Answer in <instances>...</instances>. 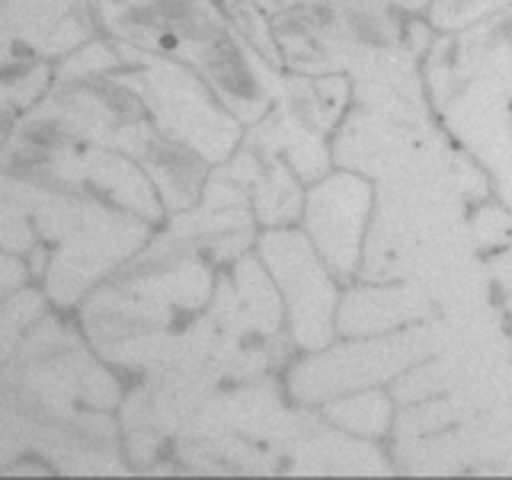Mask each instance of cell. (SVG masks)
Returning a JSON list of instances; mask_svg holds the SVG:
<instances>
[{"instance_id":"obj_1","label":"cell","mask_w":512,"mask_h":480,"mask_svg":"<svg viewBox=\"0 0 512 480\" xmlns=\"http://www.w3.org/2000/svg\"><path fill=\"white\" fill-rule=\"evenodd\" d=\"M116 368L48 308L0 365V474H128Z\"/></svg>"},{"instance_id":"obj_2","label":"cell","mask_w":512,"mask_h":480,"mask_svg":"<svg viewBox=\"0 0 512 480\" xmlns=\"http://www.w3.org/2000/svg\"><path fill=\"white\" fill-rule=\"evenodd\" d=\"M436 119L512 208V7L464 32L436 36L423 58Z\"/></svg>"},{"instance_id":"obj_3","label":"cell","mask_w":512,"mask_h":480,"mask_svg":"<svg viewBox=\"0 0 512 480\" xmlns=\"http://www.w3.org/2000/svg\"><path fill=\"white\" fill-rule=\"evenodd\" d=\"M116 45L122 52L119 77L144 103L160 135L186 144L212 167L224 164L240 148L247 128L189 64L122 42Z\"/></svg>"},{"instance_id":"obj_4","label":"cell","mask_w":512,"mask_h":480,"mask_svg":"<svg viewBox=\"0 0 512 480\" xmlns=\"http://www.w3.org/2000/svg\"><path fill=\"white\" fill-rule=\"evenodd\" d=\"M445 340L448 317L442 314L378 336H336L330 346L301 352V359L285 365V394L292 404L320 407L340 394L384 388L442 349Z\"/></svg>"},{"instance_id":"obj_5","label":"cell","mask_w":512,"mask_h":480,"mask_svg":"<svg viewBox=\"0 0 512 480\" xmlns=\"http://www.w3.org/2000/svg\"><path fill=\"white\" fill-rule=\"evenodd\" d=\"M253 250L282 295L285 330L295 349L317 352L330 346L336 340V308H340L343 282L324 263L301 224L263 228Z\"/></svg>"},{"instance_id":"obj_6","label":"cell","mask_w":512,"mask_h":480,"mask_svg":"<svg viewBox=\"0 0 512 480\" xmlns=\"http://www.w3.org/2000/svg\"><path fill=\"white\" fill-rule=\"evenodd\" d=\"M372 208L375 183L346 167H333L304 192L298 224L343 285L356 282L359 276Z\"/></svg>"},{"instance_id":"obj_7","label":"cell","mask_w":512,"mask_h":480,"mask_svg":"<svg viewBox=\"0 0 512 480\" xmlns=\"http://www.w3.org/2000/svg\"><path fill=\"white\" fill-rule=\"evenodd\" d=\"M90 7L106 39L176 61L228 29L218 0H90Z\"/></svg>"},{"instance_id":"obj_8","label":"cell","mask_w":512,"mask_h":480,"mask_svg":"<svg viewBox=\"0 0 512 480\" xmlns=\"http://www.w3.org/2000/svg\"><path fill=\"white\" fill-rule=\"evenodd\" d=\"M160 228L176 234L192 250H199L212 266L224 269L256 247L260 221L253 215L250 189L218 164L202 189V199L180 215H170Z\"/></svg>"},{"instance_id":"obj_9","label":"cell","mask_w":512,"mask_h":480,"mask_svg":"<svg viewBox=\"0 0 512 480\" xmlns=\"http://www.w3.org/2000/svg\"><path fill=\"white\" fill-rule=\"evenodd\" d=\"M183 64H189L215 90L218 100L234 112L244 128L260 122L279 100L285 71L269 64L231 26L212 39L192 45L183 55Z\"/></svg>"},{"instance_id":"obj_10","label":"cell","mask_w":512,"mask_h":480,"mask_svg":"<svg viewBox=\"0 0 512 480\" xmlns=\"http://www.w3.org/2000/svg\"><path fill=\"white\" fill-rule=\"evenodd\" d=\"M93 36L90 0H0V52L58 61Z\"/></svg>"},{"instance_id":"obj_11","label":"cell","mask_w":512,"mask_h":480,"mask_svg":"<svg viewBox=\"0 0 512 480\" xmlns=\"http://www.w3.org/2000/svg\"><path fill=\"white\" fill-rule=\"evenodd\" d=\"M352 80V106L394 122H436V109L429 103L423 61L407 45L388 48L372 58L359 61L349 71Z\"/></svg>"},{"instance_id":"obj_12","label":"cell","mask_w":512,"mask_h":480,"mask_svg":"<svg viewBox=\"0 0 512 480\" xmlns=\"http://www.w3.org/2000/svg\"><path fill=\"white\" fill-rule=\"evenodd\" d=\"M439 317L420 282H349L336 308V336H378Z\"/></svg>"},{"instance_id":"obj_13","label":"cell","mask_w":512,"mask_h":480,"mask_svg":"<svg viewBox=\"0 0 512 480\" xmlns=\"http://www.w3.org/2000/svg\"><path fill=\"white\" fill-rule=\"evenodd\" d=\"M125 154L135 157L141 170L148 173L167 218L196 205L202 199L208 176H212V164H208L202 154H196L192 148H186V144L173 141L167 135H160L154 122L138 128V135L128 141Z\"/></svg>"},{"instance_id":"obj_14","label":"cell","mask_w":512,"mask_h":480,"mask_svg":"<svg viewBox=\"0 0 512 480\" xmlns=\"http://www.w3.org/2000/svg\"><path fill=\"white\" fill-rule=\"evenodd\" d=\"M276 106H282L295 122L317 135L333 138V132L352 109L349 74H282V90Z\"/></svg>"},{"instance_id":"obj_15","label":"cell","mask_w":512,"mask_h":480,"mask_svg":"<svg viewBox=\"0 0 512 480\" xmlns=\"http://www.w3.org/2000/svg\"><path fill=\"white\" fill-rule=\"evenodd\" d=\"M250 141L263 144L272 154H279L292 167L304 186H311L324 173L333 170V148L327 135H317L311 128L295 122L282 106H272L266 116L244 132Z\"/></svg>"},{"instance_id":"obj_16","label":"cell","mask_w":512,"mask_h":480,"mask_svg":"<svg viewBox=\"0 0 512 480\" xmlns=\"http://www.w3.org/2000/svg\"><path fill=\"white\" fill-rule=\"evenodd\" d=\"M55 74V61L39 55L0 52V144L13 132L23 112L48 90Z\"/></svg>"},{"instance_id":"obj_17","label":"cell","mask_w":512,"mask_h":480,"mask_svg":"<svg viewBox=\"0 0 512 480\" xmlns=\"http://www.w3.org/2000/svg\"><path fill=\"white\" fill-rule=\"evenodd\" d=\"M317 410L336 429L352 432V436H359V439L384 442V439H391L397 400L388 388H365V391L333 397L327 404H320Z\"/></svg>"},{"instance_id":"obj_18","label":"cell","mask_w":512,"mask_h":480,"mask_svg":"<svg viewBox=\"0 0 512 480\" xmlns=\"http://www.w3.org/2000/svg\"><path fill=\"white\" fill-rule=\"evenodd\" d=\"M228 26L237 32L240 39L250 42L269 64H276L285 71V61L276 42V29H272V13L260 4V0H218Z\"/></svg>"},{"instance_id":"obj_19","label":"cell","mask_w":512,"mask_h":480,"mask_svg":"<svg viewBox=\"0 0 512 480\" xmlns=\"http://www.w3.org/2000/svg\"><path fill=\"white\" fill-rule=\"evenodd\" d=\"M48 308H52V301H48V295L36 285H23L20 292H13L0 304V365L20 349L32 324H36Z\"/></svg>"},{"instance_id":"obj_20","label":"cell","mask_w":512,"mask_h":480,"mask_svg":"<svg viewBox=\"0 0 512 480\" xmlns=\"http://www.w3.org/2000/svg\"><path fill=\"white\" fill-rule=\"evenodd\" d=\"M509 7L512 0H432L426 20L436 29V36H452V32L471 29L477 23H484L487 16H496Z\"/></svg>"},{"instance_id":"obj_21","label":"cell","mask_w":512,"mask_h":480,"mask_svg":"<svg viewBox=\"0 0 512 480\" xmlns=\"http://www.w3.org/2000/svg\"><path fill=\"white\" fill-rule=\"evenodd\" d=\"M468 231H471L474 247L484 256L493 250H503L506 244H512V208L503 205L496 196L471 205Z\"/></svg>"},{"instance_id":"obj_22","label":"cell","mask_w":512,"mask_h":480,"mask_svg":"<svg viewBox=\"0 0 512 480\" xmlns=\"http://www.w3.org/2000/svg\"><path fill=\"white\" fill-rule=\"evenodd\" d=\"M487 272H490V282H493L496 295L512 292V244H506L503 250L487 253Z\"/></svg>"},{"instance_id":"obj_23","label":"cell","mask_w":512,"mask_h":480,"mask_svg":"<svg viewBox=\"0 0 512 480\" xmlns=\"http://www.w3.org/2000/svg\"><path fill=\"white\" fill-rule=\"evenodd\" d=\"M394 13H400V16H420V13H426L429 10V4L432 0H384Z\"/></svg>"},{"instance_id":"obj_24","label":"cell","mask_w":512,"mask_h":480,"mask_svg":"<svg viewBox=\"0 0 512 480\" xmlns=\"http://www.w3.org/2000/svg\"><path fill=\"white\" fill-rule=\"evenodd\" d=\"M269 13H279L285 7H301V4H330V0H260Z\"/></svg>"},{"instance_id":"obj_25","label":"cell","mask_w":512,"mask_h":480,"mask_svg":"<svg viewBox=\"0 0 512 480\" xmlns=\"http://www.w3.org/2000/svg\"><path fill=\"white\" fill-rule=\"evenodd\" d=\"M500 308H503V314L512 320V292H506V295H500Z\"/></svg>"}]
</instances>
